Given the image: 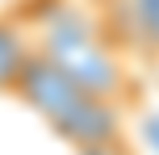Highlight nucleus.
<instances>
[{
  "mask_svg": "<svg viewBox=\"0 0 159 155\" xmlns=\"http://www.w3.org/2000/svg\"><path fill=\"white\" fill-rule=\"evenodd\" d=\"M17 17H21L25 30H34L30 34L34 50H42L55 67H63L84 92H92V97L109 101L117 109L138 105L143 88L134 84V75L117 59V50H113L109 34L101 30V21L80 13V4H50L46 0V8L38 17L21 13V8H17Z\"/></svg>",
  "mask_w": 159,
  "mask_h": 155,
  "instance_id": "f257e3e1",
  "label": "nucleus"
},
{
  "mask_svg": "<svg viewBox=\"0 0 159 155\" xmlns=\"http://www.w3.org/2000/svg\"><path fill=\"white\" fill-rule=\"evenodd\" d=\"M34 42H30V30L21 25L17 13H0V97L13 88L21 63L30 59Z\"/></svg>",
  "mask_w": 159,
  "mask_h": 155,
  "instance_id": "20e7f679",
  "label": "nucleus"
},
{
  "mask_svg": "<svg viewBox=\"0 0 159 155\" xmlns=\"http://www.w3.org/2000/svg\"><path fill=\"white\" fill-rule=\"evenodd\" d=\"M96 8H101L96 21L105 34L113 30L147 59H159V0H101Z\"/></svg>",
  "mask_w": 159,
  "mask_h": 155,
  "instance_id": "7ed1b4c3",
  "label": "nucleus"
},
{
  "mask_svg": "<svg viewBox=\"0 0 159 155\" xmlns=\"http://www.w3.org/2000/svg\"><path fill=\"white\" fill-rule=\"evenodd\" d=\"M75 155H134V147H130V139L126 134H109V139H96V143H88V147H75Z\"/></svg>",
  "mask_w": 159,
  "mask_h": 155,
  "instance_id": "39448f33",
  "label": "nucleus"
},
{
  "mask_svg": "<svg viewBox=\"0 0 159 155\" xmlns=\"http://www.w3.org/2000/svg\"><path fill=\"white\" fill-rule=\"evenodd\" d=\"M8 97L25 101L63 143H71V151L121 130V109L109 105V101H101V97H92V92H84L42 50H30V59L21 63Z\"/></svg>",
  "mask_w": 159,
  "mask_h": 155,
  "instance_id": "f03ea898",
  "label": "nucleus"
}]
</instances>
